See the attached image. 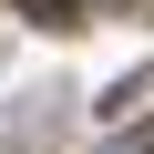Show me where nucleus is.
Instances as JSON below:
<instances>
[{"mask_svg": "<svg viewBox=\"0 0 154 154\" xmlns=\"http://www.w3.org/2000/svg\"><path fill=\"white\" fill-rule=\"evenodd\" d=\"M21 11H31L41 31H72V0H21Z\"/></svg>", "mask_w": 154, "mask_h": 154, "instance_id": "obj_2", "label": "nucleus"}, {"mask_svg": "<svg viewBox=\"0 0 154 154\" xmlns=\"http://www.w3.org/2000/svg\"><path fill=\"white\" fill-rule=\"evenodd\" d=\"M103 154H154V123H134V134H113Z\"/></svg>", "mask_w": 154, "mask_h": 154, "instance_id": "obj_3", "label": "nucleus"}, {"mask_svg": "<svg viewBox=\"0 0 154 154\" xmlns=\"http://www.w3.org/2000/svg\"><path fill=\"white\" fill-rule=\"evenodd\" d=\"M144 93H154V62H134V72H123V82H113V93H103V113H134V103H144Z\"/></svg>", "mask_w": 154, "mask_h": 154, "instance_id": "obj_1", "label": "nucleus"}]
</instances>
